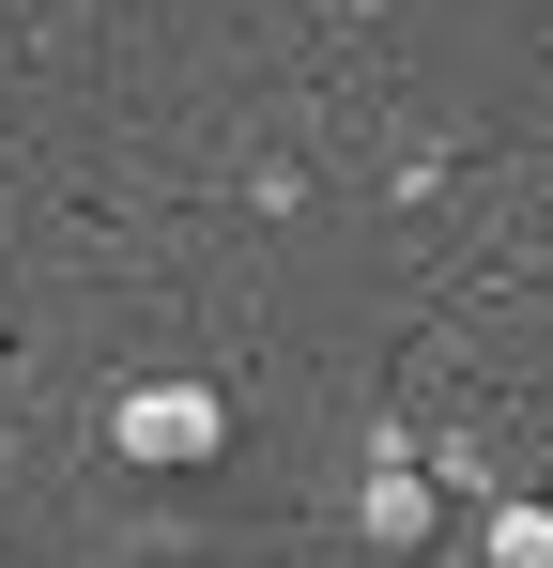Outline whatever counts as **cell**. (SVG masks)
<instances>
[{
  "mask_svg": "<svg viewBox=\"0 0 553 568\" xmlns=\"http://www.w3.org/2000/svg\"><path fill=\"white\" fill-rule=\"evenodd\" d=\"M108 462H139V476L231 462V399H215V384H123V399H108Z\"/></svg>",
  "mask_w": 553,
  "mask_h": 568,
  "instance_id": "cell-1",
  "label": "cell"
},
{
  "mask_svg": "<svg viewBox=\"0 0 553 568\" xmlns=\"http://www.w3.org/2000/svg\"><path fill=\"white\" fill-rule=\"evenodd\" d=\"M354 538H369V554H415V538H431V476L384 462V476H369V507H354Z\"/></svg>",
  "mask_w": 553,
  "mask_h": 568,
  "instance_id": "cell-2",
  "label": "cell"
},
{
  "mask_svg": "<svg viewBox=\"0 0 553 568\" xmlns=\"http://www.w3.org/2000/svg\"><path fill=\"white\" fill-rule=\"evenodd\" d=\"M476 568H553V507H492L476 523Z\"/></svg>",
  "mask_w": 553,
  "mask_h": 568,
  "instance_id": "cell-3",
  "label": "cell"
}]
</instances>
